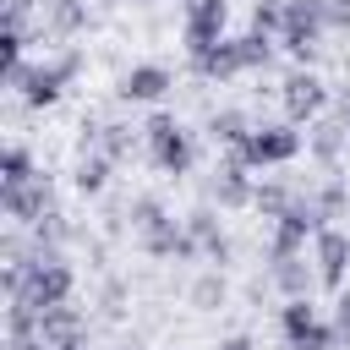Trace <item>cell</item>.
I'll return each mask as SVG.
<instances>
[{
  "instance_id": "cell-1",
  "label": "cell",
  "mask_w": 350,
  "mask_h": 350,
  "mask_svg": "<svg viewBox=\"0 0 350 350\" xmlns=\"http://www.w3.org/2000/svg\"><path fill=\"white\" fill-rule=\"evenodd\" d=\"M268 60H273V38H268V33L219 38V44H208L202 55H191V66H197L202 77H213V82H224V77H241V71H262Z\"/></svg>"
},
{
  "instance_id": "cell-2",
  "label": "cell",
  "mask_w": 350,
  "mask_h": 350,
  "mask_svg": "<svg viewBox=\"0 0 350 350\" xmlns=\"http://www.w3.org/2000/svg\"><path fill=\"white\" fill-rule=\"evenodd\" d=\"M82 66H88V55H82L77 44H66L60 55H49V60L27 66V82H22V104H27V109H49V104L66 93V82H77V77H82Z\"/></svg>"
},
{
  "instance_id": "cell-3",
  "label": "cell",
  "mask_w": 350,
  "mask_h": 350,
  "mask_svg": "<svg viewBox=\"0 0 350 350\" xmlns=\"http://www.w3.org/2000/svg\"><path fill=\"white\" fill-rule=\"evenodd\" d=\"M323 27H328L323 0H284V27H279V44H284L301 66H312V60L323 55Z\"/></svg>"
},
{
  "instance_id": "cell-4",
  "label": "cell",
  "mask_w": 350,
  "mask_h": 350,
  "mask_svg": "<svg viewBox=\"0 0 350 350\" xmlns=\"http://www.w3.org/2000/svg\"><path fill=\"white\" fill-rule=\"evenodd\" d=\"M142 137H148V153H153V164H159L164 175H186V170H191L197 142H191V131H186L175 115H153V120L142 126Z\"/></svg>"
},
{
  "instance_id": "cell-5",
  "label": "cell",
  "mask_w": 350,
  "mask_h": 350,
  "mask_svg": "<svg viewBox=\"0 0 350 350\" xmlns=\"http://www.w3.org/2000/svg\"><path fill=\"white\" fill-rule=\"evenodd\" d=\"M71 290H77V268H71L60 252H44V246H38V257L27 262L22 295H27L33 306H55V301H71Z\"/></svg>"
},
{
  "instance_id": "cell-6",
  "label": "cell",
  "mask_w": 350,
  "mask_h": 350,
  "mask_svg": "<svg viewBox=\"0 0 350 350\" xmlns=\"http://www.w3.org/2000/svg\"><path fill=\"white\" fill-rule=\"evenodd\" d=\"M301 148H306V137L295 131V120H284V126H252L235 153H241L252 170H268V164H290Z\"/></svg>"
},
{
  "instance_id": "cell-7",
  "label": "cell",
  "mask_w": 350,
  "mask_h": 350,
  "mask_svg": "<svg viewBox=\"0 0 350 350\" xmlns=\"http://www.w3.org/2000/svg\"><path fill=\"white\" fill-rule=\"evenodd\" d=\"M279 104H284V115L301 126V120H317L323 109H328V82L312 71V66H295L284 82H279Z\"/></svg>"
},
{
  "instance_id": "cell-8",
  "label": "cell",
  "mask_w": 350,
  "mask_h": 350,
  "mask_svg": "<svg viewBox=\"0 0 350 350\" xmlns=\"http://www.w3.org/2000/svg\"><path fill=\"white\" fill-rule=\"evenodd\" d=\"M230 27V5L224 0H186V22H180V38L191 55H202L208 44H219Z\"/></svg>"
},
{
  "instance_id": "cell-9",
  "label": "cell",
  "mask_w": 350,
  "mask_h": 350,
  "mask_svg": "<svg viewBox=\"0 0 350 350\" xmlns=\"http://www.w3.org/2000/svg\"><path fill=\"white\" fill-rule=\"evenodd\" d=\"M0 208H5V219L11 224H38L49 208H55V186L44 180V175H33L27 186H0Z\"/></svg>"
},
{
  "instance_id": "cell-10",
  "label": "cell",
  "mask_w": 350,
  "mask_h": 350,
  "mask_svg": "<svg viewBox=\"0 0 350 350\" xmlns=\"http://www.w3.org/2000/svg\"><path fill=\"white\" fill-rule=\"evenodd\" d=\"M137 246H142L148 257H202V246L191 241V230H186V224H175L170 213L148 219V224L137 230Z\"/></svg>"
},
{
  "instance_id": "cell-11",
  "label": "cell",
  "mask_w": 350,
  "mask_h": 350,
  "mask_svg": "<svg viewBox=\"0 0 350 350\" xmlns=\"http://www.w3.org/2000/svg\"><path fill=\"white\" fill-rule=\"evenodd\" d=\"M252 164L241 159V153H230L219 170H213V180H208V197L219 202V208H252L257 202V186H252V175H246Z\"/></svg>"
},
{
  "instance_id": "cell-12",
  "label": "cell",
  "mask_w": 350,
  "mask_h": 350,
  "mask_svg": "<svg viewBox=\"0 0 350 350\" xmlns=\"http://www.w3.org/2000/svg\"><path fill=\"white\" fill-rule=\"evenodd\" d=\"M312 262H317V279H323L328 290H339V284H345V268H350V235L334 230V224H323V230L312 235Z\"/></svg>"
},
{
  "instance_id": "cell-13",
  "label": "cell",
  "mask_w": 350,
  "mask_h": 350,
  "mask_svg": "<svg viewBox=\"0 0 350 350\" xmlns=\"http://www.w3.org/2000/svg\"><path fill=\"white\" fill-rule=\"evenodd\" d=\"M170 88H175V77H170V66H159V60H137V66L120 77V98H126V104H159Z\"/></svg>"
},
{
  "instance_id": "cell-14",
  "label": "cell",
  "mask_w": 350,
  "mask_h": 350,
  "mask_svg": "<svg viewBox=\"0 0 350 350\" xmlns=\"http://www.w3.org/2000/svg\"><path fill=\"white\" fill-rule=\"evenodd\" d=\"M186 230H191V241L202 246V257H208V262H219V268L230 262V235H224V224H219V213H213L208 202L186 213Z\"/></svg>"
},
{
  "instance_id": "cell-15",
  "label": "cell",
  "mask_w": 350,
  "mask_h": 350,
  "mask_svg": "<svg viewBox=\"0 0 350 350\" xmlns=\"http://www.w3.org/2000/svg\"><path fill=\"white\" fill-rule=\"evenodd\" d=\"M38 27H44V38H77L88 27V0H44Z\"/></svg>"
},
{
  "instance_id": "cell-16",
  "label": "cell",
  "mask_w": 350,
  "mask_h": 350,
  "mask_svg": "<svg viewBox=\"0 0 350 350\" xmlns=\"http://www.w3.org/2000/svg\"><path fill=\"white\" fill-rule=\"evenodd\" d=\"M109 153H77V164H71V186L82 191V197H98L104 186H109Z\"/></svg>"
},
{
  "instance_id": "cell-17",
  "label": "cell",
  "mask_w": 350,
  "mask_h": 350,
  "mask_svg": "<svg viewBox=\"0 0 350 350\" xmlns=\"http://www.w3.org/2000/svg\"><path fill=\"white\" fill-rule=\"evenodd\" d=\"M345 142H350V126H345V120H317L312 137H306V153H312L317 164H334V159L345 153Z\"/></svg>"
},
{
  "instance_id": "cell-18",
  "label": "cell",
  "mask_w": 350,
  "mask_h": 350,
  "mask_svg": "<svg viewBox=\"0 0 350 350\" xmlns=\"http://www.w3.org/2000/svg\"><path fill=\"white\" fill-rule=\"evenodd\" d=\"M312 279H317V268H306V257H273V284L295 301V295H306L312 290Z\"/></svg>"
},
{
  "instance_id": "cell-19",
  "label": "cell",
  "mask_w": 350,
  "mask_h": 350,
  "mask_svg": "<svg viewBox=\"0 0 350 350\" xmlns=\"http://www.w3.org/2000/svg\"><path fill=\"white\" fill-rule=\"evenodd\" d=\"M224 295H230V284H224V273H219V268L197 273V279H191V290H186V301H191L197 312H219V306H224Z\"/></svg>"
},
{
  "instance_id": "cell-20",
  "label": "cell",
  "mask_w": 350,
  "mask_h": 350,
  "mask_svg": "<svg viewBox=\"0 0 350 350\" xmlns=\"http://www.w3.org/2000/svg\"><path fill=\"white\" fill-rule=\"evenodd\" d=\"M77 328H82V312H77L71 301L38 306V334H44V339H66V334H77Z\"/></svg>"
},
{
  "instance_id": "cell-21",
  "label": "cell",
  "mask_w": 350,
  "mask_h": 350,
  "mask_svg": "<svg viewBox=\"0 0 350 350\" xmlns=\"http://www.w3.org/2000/svg\"><path fill=\"white\" fill-rule=\"evenodd\" d=\"M246 131H252V120H246L241 109H213V115H208V137L224 142V148H241Z\"/></svg>"
},
{
  "instance_id": "cell-22",
  "label": "cell",
  "mask_w": 350,
  "mask_h": 350,
  "mask_svg": "<svg viewBox=\"0 0 350 350\" xmlns=\"http://www.w3.org/2000/svg\"><path fill=\"white\" fill-rule=\"evenodd\" d=\"M0 175H5L0 186H27V180L38 175V170H33V153H27L22 142H11V148H5V159H0Z\"/></svg>"
},
{
  "instance_id": "cell-23",
  "label": "cell",
  "mask_w": 350,
  "mask_h": 350,
  "mask_svg": "<svg viewBox=\"0 0 350 350\" xmlns=\"http://www.w3.org/2000/svg\"><path fill=\"white\" fill-rule=\"evenodd\" d=\"M290 202H295V191H290L284 180H262V186H257V202H252V208H257L262 219H279V213H284Z\"/></svg>"
},
{
  "instance_id": "cell-24",
  "label": "cell",
  "mask_w": 350,
  "mask_h": 350,
  "mask_svg": "<svg viewBox=\"0 0 350 350\" xmlns=\"http://www.w3.org/2000/svg\"><path fill=\"white\" fill-rule=\"evenodd\" d=\"M98 153L126 159V153H131V126H126V120H98Z\"/></svg>"
},
{
  "instance_id": "cell-25",
  "label": "cell",
  "mask_w": 350,
  "mask_h": 350,
  "mask_svg": "<svg viewBox=\"0 0 350 350\" xmlns=\"http://www.w3.org/2000/svg\"><path fill=\"white\" fill-rule=\"evenodd\" d=\"M317 208H323V219H334V213H345V202H350V186L339 180V175H328L323 186H317V197H312Z\"/></svg>"
},
{
  "instance_id": "cell-26",
  "label": "cell",
  "mask_w": 350,
  "mask_h": 350,
  "mask_svg": "<svg viewBox=\"0 0 350 350\" xmlns=\"http://www.w3.org/2000/svg\"><path fill=\"white\" fill-rule=\"evenodd\" d=\"M279 27H284V0H257L252 5V33H268L273 38Z\"/></svg>"
},
{
  "instance_id": "cell-27",
  "label": "cell",
  "mask_w": 350,
  "mask_h": 350,
  "mask_svg": "<svg viewBox=\"0 0 350 350\" xmlns=\"http://www.w3.org/2000/svg\"><path fill=\"white\" fill-rule=\"evenodd\" d=\"M284 345H290V350H328V345H334V323H323V317H317L301 339H284Z\"/></svg>"
},
{
  "instance_id": "cell-28",
  "label": "cell",
  "mask_w": 350,
  "mask_h": 350,
  "mask_svg": "<svg viewBox=\"0 0 350 350\" xmlns=\"http://www.w3.org/2000/svg\"><path fill=\"white\" fill-rule=\"evenodd\" d=\"M334 339H350V290H339L334 301Z\"/></svg>"
},
{
  "instance_id": "cell-29",
  "label": "cell",
  "mask_w": 350,
  "mask_h": 350,
  "mask_svg": "<svg viewBox=\"0 0 350 350\" xmlns=\"http://www.w3.org/2000/svg\"><path fill=\"white\" fill-rule=\"evenodd\" d=\"M323 16L328 27H350V0H323Z\"/></svg>"
},
{
  "instance_id": "cell-30",
  "label": "cell",
  "mask_w": 350,
  "mask_h": 350,
  "mask_svg": "<svg viewBox=\"0 0 350 350\" xmlns=\"http://www.w3.org/2000/svg\"><path fill=\"white\" fill-rule=\"evenodd\" d=\"M55 350H88V328H77V334H66V339H49Z\"/></svg>"
},
{
  "instance_id": "cell-31",
  "label": "cell",
  "mask_w": 350,
  "mask_h": 350,
  "mask_svg": "<svg viewBox=\"0 0 350 350\" xmlns=\"http://www.w3.org/2000/svg\"><path fill=\"white\" fill-rule=\"evenodd\" d=\"M219 350H257V339L252 334H230V339H219Z\"/></svg>"
},
{
  "instance_id": "cell-32",
  "label": "cell",
  "mask_w": 350,
  "mask_h": 350,
  "mask_svg": "<svg viewBox=\"0 0 350 350\" xmlns=\"http://www.w3.org/2000/svg\"><path fill=\"white\" fill-rule=\"evenodd\" d=\"M339 120H345V126H350V88H345V93H339Z\"/></svg>"
},
{
  "instance_id": "cell-33",
  "label": "cell",
  "mask_w": 350,
  "mask_h": 350,
  "mask_svg": "<svg viewBox=\"0 0 350 350\" xmlns=\"http://www.w3.org/2000/svg\"><path fill=\"white\" fill-rule=\"evenodd\" d=\"M115 350H148V345H142V339H137V334H131V339H120V345H115Z\"/></svg>"
},
{
  "instance_id": "cell-34",
  "label": "cell",
  "mask_w": 350,
  "mask_h": 350,
  "mask_svg": "<svg viewBox=\"0 0 350 350\" xmlns=\"http://www.w3.org/2000/svg\"><path fill=\"white\" fill-rule=\"evenodd\" d=\"M98 5H120V0H98Z\"/></svg>"
}]
</instances>
